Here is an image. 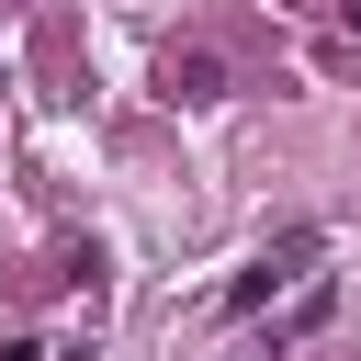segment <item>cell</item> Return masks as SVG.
Segmentation results:
<instances>
[{"label":"cell","instance_id":"obj_1","mask_svg":"<svg viewBox=\"0 0 361 361\" xmlns=\"http://www.w3.org/2000/svg\"><path fill=\"white\" fill-rule=\"evenodd\" d=\"M158 90H169V102H214V90H226V56H214V45H169Z\"/></svg>","mask_w":361,"mask_h":361},{"label":"cell","instance_id":"obj_2","mask_svg":"<svg viewBox=\"0 0 361 361\" xmlns=\"http://www.w3.org/2000/svg\"><path fill=\"white\" fill-rule=\"evenodd\" d=\"M305 259H316V237H293V248H282V259H248V271H237V282H226V316H248V305H259V293H282V282H293V271H305Z\"/></svg>","mask_w":361,"mask_h":361},{"label":"cell","instance_id":"obj_3","mask_svg":"<svg viewBox=\"0 0 361 361\" xmlns=\"http://www.w3.org/2000/svg\"><path fill=\"white\" fill-rule=\"evenodd\" d=\"M316 316H327V282H305V305H293V316H282V327H271V350H293V338H305V327H316Z\"/></svg>","mask_w":361,"mask_h":361},{"label":"cell","instance_id":"obj_4","mask_svg":"<svg viewBox=\"0 0 361 361\" xmlns=\"http://www.w3.org/2000/svg\"><path fill=\"white\" fill-rule=\"evenodd\" d=\"M338 11H350V34H361V0H338Z\"/></svg>","mask_w":361,"mask_h":361}]
</instances>
